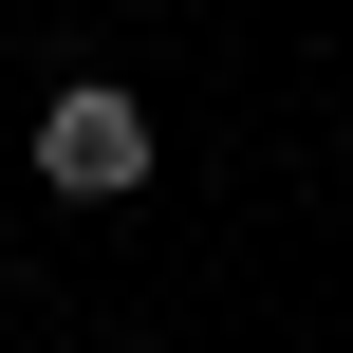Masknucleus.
<instances>
[{"instance_id":"nucleus-1","label":"nucleus","mask_w":353,"mask_h":353,"mask_svg":"<svg viewBox=\"0 0 353 353\" xmlns=\"http://www.w3.org/2000/svg\"><path fill=\"white\" fill-rule=\"evenodd\" d=\"M37 186H74V205H112V186H149V112H130L112 74H74V93L37 112Z\"/></svg>"}]
</instances>
